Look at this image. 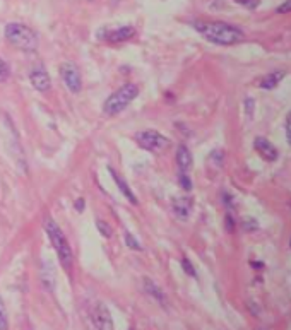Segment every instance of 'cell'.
<instances>
[{
  "mask_svg": "<svg viewBox=\"0 0 291 330\" xmlns=\"http://www.w3.org/2000/svg\"><path fill=\"white\" fill-rule=\"evenodd\" d=\"M194 28L200 36L219 46H233L245 39V34L240 28L223 21H195Z\"/></svg>",
  "mask_w": 291,
  "mask_h": 330,
  "instance_id": "1",
  "label": "cell"
},
{
  "mask_svg": "<svg viewBox=\"0 0 291 330\" xmlns=\"http://www.w3.org/2000/svg\"><path fill=\"white\" fill-rule=\"evenodd\" d=\"M45 231L50 238V243L55 248L57 255H59V260L62 264V267L65 269V272H69L72 269V248H70V243L67 241V236L64 235V231L60 229V226L57 222H53L52 219H46L45 222Z\"/></svg>",
  "mask_w": 291,
  "mask_h": 330,
  "instance_id": "2",
  "label": "cell"
},
{
  "mask_svg": "<svg viewBox=\"0 0 291 330\" xmlns=\"http://www.w3.org/2000/svg\"><path fill=\"white\" fill-rule=\"evenodd\" d=\"M5 39L23 52H34L38 48V34L30 26L21 23H9L5 26Z\"/></svg>",
  "mask_w": 291,
  "mask_h": 330,
  "instance_id": "3",
  "label": "cell"
},
{
  "mask_svg": "<svg viewBox=\"0 0 291 330\" xmlns=\"http://www.w3.org/2000/svg\"><path fill=\"white\" fill-rule=\"evenodd\" d=\"M139 94V86L137 84H124L122 88H118L113 94H110L106 98L105 105H103V111H105L108 117H115V115L122 113Z\"/></svg>",
  "mask_w": 291,
  "mask_h": 330,
  "instance_id": "4",
  "label": "cell"
},
{
  "mask_svg": "<svg viewBox=\"0 0 291 330\" xmlns=\"http://www.w3.org/2000/svg\"><path fill=\"white\" fill-rule=\"evenodd\" d=\"M134 141L141 149L147 152H163L170 147V139L164 137L158 130H142L134 135Z\"/></svg>",
  "mask_w": 291,
  "mask_h": 330,
  "instance_id": "5",
  "label": "cell"
},
{
  "mask_svg": "<svg viewBox=\"0 0 291 330\" xmlns=\"http://www.w3.org/2000/svg\"><path fill=\"white\" fill-rule=\"evenodd\" d=\"M60 77H62L64 84L67 86V89H69L70 92H74V94L81 92L82 77H81V72H79L75 63H72V62L60 63Z\"/></svg>",
  "mask_w": 291,
  "mask_h": 330,
  "instance_id": "6",
  "label": "cell"
},
{
  "mask_svg": "<svg viewBox=\"0 0 291 330\" xmlns=\"http://www.w3.org/2000/svg\"><path fill=\"white\" fill-rule=\"evenodd\" d=\"M91 320H93V325H95V330H115L108 308H106L101 301L95 303V306H93Z\"/></svg>",
  "mask_w": 291,
  "mask_h": 330,
  "instance_id": "7",
  "label": "cell"
},
{
  "mask_svg": "<svg viewBox=\"0 0 291 330\" xmlns=\"http://www.w3.org/2000/svg\"><path fill=\"white\" fill-rule=\"evenodd\" d=\"M30 81L38 92H48L52 89V79H50V74L46 72L45 65L33 67L30 72Z\"/></svg>",
  "mask_w": 291,
  "mask_h": 330,
  "instance_id": "8",
  "label": "cell"
},
{
  "mask_svg": "<svg viewBox=\"0 0 291 330\" xmlns=\"http://www.w3.org/2000/svg\"><path fill=\"white\" fill-rule=\"evenodd\" d=\"M135 36V28L134 26H122L117 28V30L106 31L103 34V39L110 45H120V43H125L129 39H132Z\"/></svg>",
  "mask_w": 291,
  "mask_h": 330,
  "instance_id": "9",
  "label": "cell"
},
{
  "mask_svg": "<svg viewBox=\"0 0 291 330\" xmlns=\"http://www.w3.org/2000/svg\"><path fill=\"white\" fill-rule=\"evenodd\" d=\"M254 147H255V150L260 154L262 159H265V161H276L278 159V149H276L274 144H271L267 139L255 137Z\"/></svg>",
  "mask_w": 291,
  "mask_h": 330,
  "instance_id": "10",
  "label": "cell"
},
{
  "mask_svg": "<svg viewBox=\"0 0 291 330\" xmlns=\"http://www.w3.org/2000/svg\"><path fill=\"white\" fill-rule=\"evenodd\" d=\"M192 206H194L192 197H178V199H173V202H171L173 212L177 214V217H180V219H187V217L190 216Z\"/></svg>",
  "mask_w": 291,
  "mask_h": 330,
  "instance_id": "11",
  "label": "cell"
},
{
  "mask_svg": "<svg viewBox=\"0 0 291 330\" xmlns=\"http://www.w3.org/2000/svg\"><path fill=\"white\" fill-rule=\"evenodd\" d=\"M108 173L111 175V178L115 180V185L118 186V190L122 192V195L125 197V199L129 200V202L132 204V206H137V199H135V195H134V192H132V188L129 186V183L127 181L124 180V178L120 177V175L117 173V171L113 170V168H108Z\"/></svg>",
  "mask_w": 291,
  "mask_h": 330,
  "instance_id": "12",
  "label": "cell"
},
{
  "mask_svg": "<svg viewBox=\"0 0 291 330\" xmlns=\"http://www.w3.org/2000/svg\"><path fill=\"white\" fill-rule=\"evenodd\" d=\"M177 164H178L180 173H189L190 168H192V164H194L192 152H190V149L185 144L178 146V149H177Z\"/></svg>",
  "mask_w": 291,
  "mask_h": 330,
  "instance_id": "13",
  "label": "cell"
},
{
  "mask_svg": "<svg viewBox=\"0 0 291 330\" xmlns=\"http://www.w3.org/2000/svg\"><path fill=\"white\" fill-rule=\"evenodd\" d=\"M283 77H285V72H281V70H276V72H271L269 75H265V77L262 79L260 86L264 89H274L276 86H278L279 82L283 81Z\"/></svg>",
  "mask_w": 291,
  "mask_h": 330,
  "instance_id": "14",
  "label": "cell"
},
{
  "mask_svg": "<svg viewBox=\"0 0 291 330\" xmlns=\"http://www.w3.org/2000/svg\"><path fill=\"white\" fill-rule=\"evenodd\" d=\"M144 289H146L147 293L151 294V296L154 298V300H158V301H160L161 304L164 303V293L161 291V289L158 288V286L154 284L153 281H149V279H144Z\"/></svg>",
  "mask_w": 291,
  "mask_h": 330,
  "instance_id": "15",
  "label": "cell"
},
{
  "mask_svg": "<svg viewBox=\"0 0 291 330\" xmlns=\"http://www.w3.org/2000/svg\"><path fill=\"white\" fill-rule=\"evenodd\" d=\"M96 229H98L99 235H101L103 238H111V235H113V229H111V226L106 221H103V219H96Z\"/></svg>",
  "mask_w": 291,
  "mask_h": 330,
  "instance_id": "16",
  "label": "cell"
},
{
  "mask_svg": "<svg viewBox=\"0 0 291 330\" xmlns=\"http://www.w3.org/2000/svg\"><path fill=\"white\" fill-rule=\"evenodd\" d=\"M124 240H125V245H127L130 250H134V252H141V250H142V245L129 231L124 233Z\"/></svg>",
  "mask_w": 291,
  "mask_h": 330,
  "instance_id": "17",
  "label": "cell"
},
{
  "mask_svg": "<svg viewBox=\"0 0 291 330\" xmlns=\"http://www.w3.org/2000/svg\"><path fill=\"white\" fill-rule=\"evenodd\" d=\"M0 330H9V318H7V310L0 298Z\"/></svg>",
  "mask_w": 291,
  "mask_h": 330,
  "instance_id": "18",
  "label": "cell"
},
{
  "mask_svg": "<svg viewBox=\"0 0 291 330\" xmlns=\"http://www.w3.org/2000/svg\"><path fill=\"white\" fill-rule=\"evenodd\" d=\"M9 77H10V67H9V63H7L5 60L0 59V84H2V82H5Z\"/></svg>",
  "mask_w": 291,
  "mask_h": 330,
  "instance_id": "19",
  "label": "cell"
},
{
  "mask_svg": "<svg viewBox=\"0 0 291 330\" xmlns=\"http://www.w3.org/2000/svg\"><path fill=\"white\" fill-rule=\"evenodd\" d=\"M178 181H180V186L185 192H190L192 190V181H190L189 173H180L178 175Z\"/></svg>",
  "mask_w": 291,
  "mask_h": 330,
  "instance_id": "20",
  "label": "cell"
},
{
  "mask_svg": "<svg viewBox=\"0 0 291 330\" xmlns=\"http://www.w3.org/2000/svg\"><path fill=\"white\" fill-rule=\"evenodd\" d=\"M182 267H183V270L190 275V277H195V269H194V265L190 264V260L187 257L182 258Z\"/></svg>",
  "mask_w": 291,
  "mask_h": 330,
  "instance_id": "21",
  "label": "cell"
},
{
  "mask_svg": "<svg viewBox=\"0 0 291 330\" xmlns=\"http://www.w3.org/2000/svg\"><path fill=\"white\" fill-rule=\"evenodd\" d=\"M225 226H226V231H228V233H235L236 222H235V217H233L229 212L226 214V217H225Z\"/></svg>",
  "mask_w": 291,
  "mask_h": 330,
  "instance_id": "22",
  "label": "cell"
},
{
  "mask_svg": "<svg viewBox=\"0 0 291 330\" xmlns=\"http://www.w3.org/2000/svg\"><path fill=\"white\" fill-rule=\"evenodd\" d=\"M236 2H238L240 5L247 7V9H250V10H254L255 7L259 5V0H236Z\"/></svg>",
  "mask_w": 291,
  "mask_h": 330,
  "instance_id": "23",
  "label": "cell"
},
{
  "mask_svg": "<svg viewBox=\"0 0 291 330\" xmlns=\"http://www.w3.org/2000/svg\"><path fill=\"white\" fill-rule=\"evenodd\" d=\"M245 108H247V115H249V117H252L254 110H255V103H254L252 98H247L245 99Z\"/></svg>",
  "mask_w": 291,
  "mask_h": 330,
  "instance_id": "24",
  "label": "cell"
},
{
  "mask_svg": "<svg viewBox=\"0 0 291 330\" xmlns=\"http://www.w3.org/2000/svg\"><path fill=\"white\" fill-rule=\"evenodd\" d=\"M278 12L279 14H288V12H291V0H286L283 5H279L278 7Z\"/></svg>",
  "mask_w": 291,
  "mask_h": 330,
  "instance_id": "25",
  "label": "cell"
},
{
  "mask_svg": "<svg viewBox=\"0 0 291 330\" xmlns=\"http://www.w3.org/2000/svg\"><path fill=\"white\" fill-rule=\"evenodd\" d=\"M286 137H288V142L291 146V113L288 115V120H286Z\"/></svg>",
  "mask_w": 291,
  "mask_h": 330,
  "instance_id": "26",
  "label": "cell"
},
{
  "mask_svg": "<svg viewBox=\"0 0 291 330\" xmlns=\"http://www.w3.org/2000/svg\"><path fill=\"white\" fill-rule=\"evenodd\" d=\"M86 207V200L84 199H77L75 200V209H77V212H82Z\"/></svg>",
  "mask_w": 291,
  "mask_h": 330,
  "instance_id": "27",
  "label": "cell"
}]
</instances>
